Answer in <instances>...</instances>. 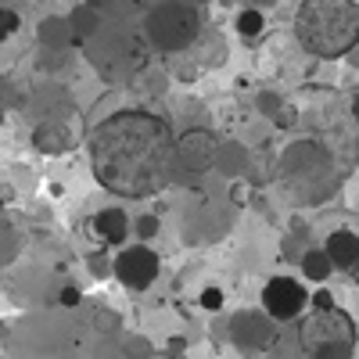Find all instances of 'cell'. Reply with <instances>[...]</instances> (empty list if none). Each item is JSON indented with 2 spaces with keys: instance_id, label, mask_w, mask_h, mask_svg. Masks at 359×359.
<instances>
[{
  "instance_id": "6da1fadb",
  "label": "cell",
  "mask_w": 359,
  "mask_h": 359,
  "mask_svg": "<svg viewBox=\"0 0 359 359\" xmlns=\"http://www.w3.org/2000/svg\"><path fill=\"white\" fill-rule=\"evenodd\" d=\"M90 169L118 198H151L180 176L176 137L155 111L126 108L108 115L90 137Z\"/></svg>"
},
{
  "instance_id": "7a4b0ae2",
  "label": "cell",
  "mask_w": 359,
  "mask_h": 359,
  "mask_svg": "<svg viewBox=\"0 0 359 359\" xmlns=\"http://www.w3.org/2000/svg\"><path fill=\"white\" fill-rule=\"evenodd\" d=\"M123 323L108 309L57 306L0 323V345L22 355H108L123 352Z\"/></svg>"
},
{
  "instance_id": "3957f363",
  "label": "cell",
  "mask_w": 359,
  "mask_h": 359,
  "mask_svg": "<svg viewBox=\"0 0 359 359\" xmlns=\"http://www.w3.org/2000/svg\"><path fill=\"white\" fill-rule=\"evenodd\" d=\"M294 36L320 62H338L359 47L355 0H302L294 8Z\"/></svg>"
},
{
  "instance_id": "277c9868",
  "label": "cell",
  "mask_w": 359,
  "mask_h": 359,
  "mask_svg": "<svg viewBox=\"0 0 359 359\" xmlns=\"http://www.w3.org/2000/svg\"><path fill=\"white\" fill-rule=\"evenodd\" d=\"M83 50H86V62L94 65L104 79L118 83V79H130L137 72H144L147 65V50H151V43H147L144 36V25L133 29L126 22H101V29L90 40H83Z\"/></svg>"
},
{
  "instance_id": "5b68a950",
  "label": "cell",
  "mask_w": 359,
  "mask_h": 359,
  "mask_svg": "<svg viewBox=\"0 0 359 359\" xmlns=\"http://www.w3.org/2000/svg\"><path fill=\"white\" fill-rule=\"evenodd\" d=\"M277 176L294 201H323L334 191V155L320 140H294L280 151Z\"/></svg>"
},
{
  "instance_id": "8992f818",
  "label": "cell",
  "mask_w": 359,
  "mask_h": 359,
  "mask_svg": "<svg viewBox=\"0 0 359 359\" xmlns=\"http://www.w3.org/2000/svg\"><path fill=\"white\" fill-rule=\"evenodd\" d=\"M144 36L162 54H184L201 36V15L191 0H158L144 15Z\"/></svg>"
},
{
  "instance_id": "52a82bcc",
  "label": "cell",
  "mask_w": 359,
  "mask_h": 359,
  "mask_svg": "<svg viewBox=\"0 0 359 359\" xmlns=\"http://www.w3.org/2000/svg\"><path fill=\"white\" fill-rule=\"evenodd\" d=\"M298 345L316 359H345L355 352L352 316L338 306H313V313L298 327Z\"/></svg>"
},
{
  "instance_id": "ba28073f",
  "label": "cell",
  "mask_w": 359,
  "mask_h": 359,
  "mask_svg": "<svg viewBox=\"0 0 359 359\" xmlns=\"http://www.w3.org/2000/svg\"><path fill=\"white\" fill-rule=\"evenodd\" d=\"M158 273H162V259H158V252L151 245H144V241L123 248L115 255V262H111V277L126 291H147L158 280Z\"/></svg>"
},
{
  "instance_id": "9c48e42d",
  "label": "cell",
  "mask_w": 359,
  "mask_h": 359,
  "mask_svg": "<svg viewBox=\"0 0 359 359\" xmlns=\"http://www.w3.org/2000/svg\"><path fill=\"white\" fill-rule=\"evenodd\" d=\"M262 309L277 323H291L309 309V287L294 277H269L262 287Z\"/></svg>"
},
{
  "instance_id": "30bf717a",
  "label": "cell",
  "mask_w": 359,
  "mask_h": 359,
  "mask_svg": "<svg viewBox=\"0 0 359 359\" xmlns=\"http://www.w3.org/2000/svg\"><path fill=\"white\" fill-rule=\"evenodd\" d=\"M230 341L241 352H266L277 345V320L266 309H241L230 316Z\"/></svg>"
},
{
  "instance_id": "8fae6325",
  "label": "cell",
  "mask_w": 359,
  "mask_h": 359,
  "mask_svg": "<svg viewBox=\"0 0 359 359\" xmlns=\"http://www.w3.org/2000/svg\"><path fill=\"white\" fill-rule=\"evenodd\" d=\"M216 137L208 130H187L176 140V162L187 172H208L216 165Z\"/></svg>"
},
{
  "instance_id": "7c38bea8",
  "label": "cell",
  "mask_w": 359,
  "mask_h": 359,
  "mask_svg": "<svg viewBox=\"0 0 359 359\" xmlns=\"http://www.w3.org/2000/svg\"><path fill=\"white\" fill-rule=\"evenodd\" d=\"M33 147L40 155H65L72 147V130L65 118H40L33 130Z\"/></svg>"
},
{
  "instance_id": "4fadbf2b",
  "label": "cell",
  "mask_w": 359,
  "mask_h": 359,
  "mask_svg": "<svg viewBox=\"0 0 359 359\" xmlns=\"http://www.w3.org/2000/svg\"><path fill=\"white\" fill-rule=\"evenodd\" d=\"M323 252H327V259L334 262V269H352L359 262V233L348 230V226L331 230L327 241H323Z\"/></svg>"
},
{
  "instance_id": "5bb4252c",
  "label": "cell",
  "mask_w": 359,
  "mask_h": 359,
  "mask_svg": "<svg viewBox=\"0 0 359 359\" xmlns=\"http://www.w3.org/2000/svg\"><path fill=\"white\" fill-rule=\"evenodd\" d=\"M130 230H133V223H130V216L123 212V208H101V212L94 216V233L104 245H126Z\"/></svg>"
},
{
  "instance_id": "9a60e30c",
  "label": "cell",
  "mask_w": 359,
  "mask_h": 359,
  "mask_svg": "<svg viewBox=\"0 0 359 359\" xmlns=\"http://www.w3.org/2000/svg\"><path fill=\"white\" fill-rule=\"evenodd\" d=\"M36 36H40V47H47V50H69V47H76L72 25H69V18H62V15L43 18L40 29H36Z\"/></svg>"
},
{
  "instance_id": "2e32d148",
  "label": "cell",
  "mask_w": 359,
  "mask_h": 359,
  "mask_svg": "<svg viewBox=\"0 0 359 359\" xmlns=\"http://www.w3.org/2000/svg\"><path fill=\"white\" fill-rule=\"evenodd\" d=\"M104 15H101V4H86V0H79L69 25H72V36H76V47H83V40H90L101 29Z\"/></svg>"
},
{
  "instance_id": "e0dca14e",
  "label": "cell",
  "mask_w": 359,
  "mask_h": 359,
  "mask_svg": "<svg viewBox=\"0 0 359 359\" xmlns=\"http://www.w3.org/2000/svg\"><path fill=\"white\" fill-rule=\"evenodd\" d=\"M216 172H223L226 180H233V176H241L245 169H248V151L237 140H219L216 144V165H212Z\"/></svg>"
},
{
  "instance_id": "ac0fdd59",
  "label": "cell",
  "mask_w": 359,
  "mask_h": 359,
  "mask_svg": "<svg viewBox=\"0 0 359 359\" xmlns=\"http://www.w3.org/2000/svg\"><path fill=\"white\" fill-rule=\"evenodd\" d=\"M331 269H334V262L327 259L323 248H309V252H302V277H306V280L323 284L327 277H331Z\"/></svg>"
},
{
  "instance_id": "d6986e66",
  "label": "cell",
  "mask_w": 359,
  "mask_h": 359,
  "mask_svg": "<svg viewBox=\"0 0 359 359\" xmlns=\"http://www.w3.org/2000/svg\"><path fill=\"white\" fill-rule=\"evenodd\" d=\"M29 94H33V90H29L22 79H15V72L0 76V104H4V108H25Z\"/></svg>"
},
{
  "instance_id": "ffe728a7",
  "label": "cell",
  "mask_w": 359,
  "mask_h": 359,
  "mask_svg": "<svg viewBox=\"0 0 359 359\" xmlns=\"http://www.w3.org/2000/svg\"><path fill=\"white\" fill-rule=\"evenodd\" d=\"M233 29L241 33L245 40H252V36H262V29H266V11L262 8H241L237 11V18H233Z\"/></svg>"
},
{
  "instance_id": "44dd1931",
  "label": "cell",
  "mask_w": 359,
  "mask_h": 359,
  "mask_svg": "<svg viewBox=\"0 0 359 359\" xmlns=\"http://www.w3.org/2000/svg\"><path fill=\"white\" fill-rule=\"evenodd\" d=\"M18 255V230L11 223H0V266H8Z\"/></svg>"
},
{
  "instance_id": "7402d4cb",
  "label": "cell",
  "mask_w": 359,
  "mask_h": 359,
  "mask_svg": "<svg viewBox=\"0 0 359 359\" xmlns=\"http://www.w3.org/2000/svg\"><path fill=\"white\" fill-rule=\"evenodd\" d=\"M18 25H22L18 11H11V8H0V43L11 40V36L18 33Z\"/></svg>"
},
{
  "instance_id": "603a6c76",
  "label": "cell",
  "mask_w": 359,
  "mask_h": 359,
  "mask_svg": "<svg viewBox=\"0 0 359 359\" xmlns=\"http://www.w3.org/2000/svg\"><path fill=\"white\" fill-rule=\"evenodd\" d=\"M198 302H201V309H208V313H219L223 302H226V294H223V287H205V291L198 294Z\"/></svg>"
},
{
  "instance_id": "cb8c5ba5",
  "label": "cell",
  "mask_w": 359,
  "mask_h": 359,
  "mask_svg": "<svg viewBox=\"0 0 359 359\" xmlns=\"http://www.w3.org/2000/svg\"><path fill=\"white\" fill-rule=\"evenodd\" d=\"M280 104H284L280 94H269V90H266V94H259V111H262V115H277Z\"/></svg>"
},
{
  "instance_id": "d4e9b609",
  "label": "cell",
  "mask_w": 359,
  "mask_h": 359,
  "mask_svg": "<svg viewBox=\"0 0 359 359\" xmlns=\"http://www.w3.org/2000/svg\"><path fill=\"white\" fill-rule=\"evenodd\" d=\"M79 302H83L79 287H62V291H57V306H79Z\"/></svg>"
},
{
  "instance_id": "484cf974",
  "label": "cell",
  "mask_w": 359,
  "mask_h": 359,
  "mask_svg": "<svg viewBox=\"0 0 359 359\" xmlns=\"http://www.w3.org/2000/svg\"><path fill=\"white\" fill-rule=\"evenodd\" d=\"M137 233L147 241V237H155V233H158V223H155L151 216H140V219H137Z\"/></svg>"
},
{
  "instance_id": "4316f807",
  "label": "cell",
  "mask_w": 359,
  "mask_h": 359,
  "mask_svg": "<svg viewBox=\"0 0 359 359\" xmlns=\"http://www.w3.org/2000/svg\"><path fill=\"white\" fill-rule=\"evenodd\" d=\"M86 262H90V269H94V277H101V280H104V277H111V266H108L101 255H90Z\"/></svg>"
},
{
  "instance_id": "83f0119b",
  "label": "cell",
  "mask_w": 359,
  "mask_h": 359,
  "mask_svg": "<svg viewBox=\"0 0 359 359\" xmlns=\"http://www.w3.org/2000/svg\"><path fill=\"white\" fill-rule=\"evenodd\" d=\"M245 4H248V8H262V11H266V8H273L277 0H245Z\"/></svg>"
},
{
  "instance_id": "f1b7e54d",
  "label": "cell",
  "mask_w": 359,
  "mask_h": 359,
  "mask_svg": "<svg viewBox=\"0 0 359 359\" xmlns=\"http://www.w3.org/2000/svg\"><path fill=\"white\" fill-rule=\"evenodd\" d=\"M140 8H151V4H158V0H137ZM191 4H205V0H191Z\"/></svg>"
},
{
  "instance_id": "f546056e",
  "label": "cell",
  "mask_w": 359,
  "mask_h": 359,
  "mask_svg": "<svg viewBox=\"0 0 359 359\" xmlns=\"http://www.w3.org/2000/svg\"><path fill=\"white\" fill-rule=\"evenodd\" d=\"M352 115H355V123H359V94H355V101H352Z\"/></svg>"
},
{
  "instance_id": "4dcf8cb0",
  "label": "cell",
  "mask_w": 359,
  "mask_h": 359,
  "mask_svg": "<svg viewBox=\"0 0 359 359\" xmlns=\"http://www.w3.org/2000/svg\"><path fill=\"white\" fill-rule=\"evenodd\" d=\"M348 273H352V280H355V284H359V262H355V266H352V269H348Z\"/></svg>"
},
{
  "instance_id": "1f68e13d",
  "label": "cell",
  "mask_w": 359,
  "mask_h": 359,
  "mask_svg": "<svg viewBox=\"0 0 359 359\" xmlns=\"http://www.w3.org/2000/svg\"><path fill=\"white\" fill-rule=\"evenodd\" d=\"M4 115H8V108H4V104H0V126H4Z\"/></svg>"
},
{
  "instance_id": "d6a6232c",
  "label": "cell",
  "mask_w": 359,
  "mask_h": 359,
  "mask_svg": "<svg viewBox=\"0 0 359 359\" xmlns=\"http://www.w3.org/2000/svg\"><path fill=\"white\" fill-rule=\"evenodd\" d=\"M86 4H104V0H86Z\"/></svg>"
}]
</instances>
